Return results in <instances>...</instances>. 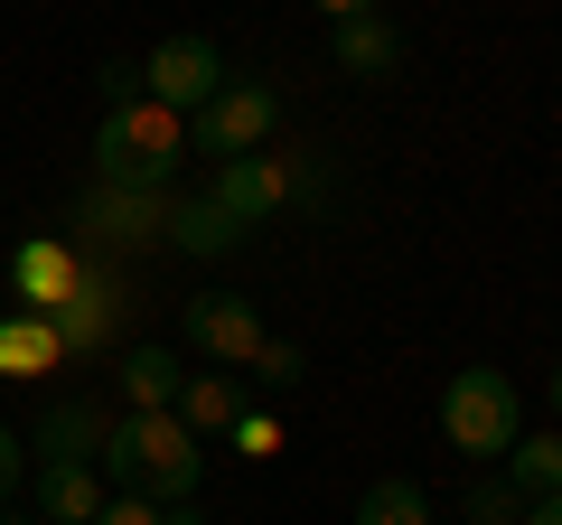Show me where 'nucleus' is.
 Wrapping results in <instances>:
<instances>
[{"instance_id": "7", "label": "nucleus", "mask_w": 562, "mask_h": 525, "mask_svg": "<svg viewBox=\"0 0 562 525\" xmlns=\"http://www.w3.org/2000/svg\"><path fill=\"white\" fill-rule=\"evenodd\" d=\"M225 85V57H216V38H160L150 57H140V94L150 103H169V113H198L206 94Z\"/></svg>"}, {"instance_id": "16", "label": "nucleus", "mask_w": 562, "mask_h": 525, "mask_svg": "<svg viewBox=\"0 0 562 525\" xmlns=\"http://www.w3.org/2000/svg\"><path fill=\"white\" fill-rule=\"evenodd\" d=\"M169 413H179V423L198 432V442H216V432H235V413H244V384H235V376H188Z\"/></svg>"}, {"instance_id": "15", "label": "nucleus", "mask_w": 562, "mask_h": 525, "mask_svg": "<svg viewBox=\"0 0 562 525\" xmlns=\"http://www.w3.org/2000/svg\"><path fill=\"white\" fill-rule=\"evenodd\" d=\"M235 244H244V225L225 216V206L206 198V188H198V198H179V188H169V254L216 262V254H235Z\"/></svg>"}, {"instance_id": "18", "label": "nucleus", "mask_w": 562, "mask_h": 525, "mask_svg": "<svg viewBox=\"0 0 562 525\" xmlns=\"http://www.w3.org/2000/svg\"><path fill=\"white\" fill-rule=\"evenodd\" d=\"M347 525H431V498H422V479L384 469V479H366V498H357Z\"/></svg>"}, {"instance_id": "3", "label": "nucleus", "mask_w": 562, "mask_h": 525, "mask_svg": "<svg viewBox=\"0 0 562 525\" xmlns=\"http://www.w3.org/2000/svg\"><path fill=\"white\" fill-rule=\"evenodd\" d=\"M328 188V169L310 160V150H244V160H216V179H206V198L225 206V216L254 235V225H272L281 206H310Z\"/></svg>"}, {"instance_id": "21", "label": "nucleus", "mask_w": 562, "mask_h": 525, "mask_svg": "<svg viewBox=\"0 0 562 525\" xmlns=\"http://www.w3.org/2000/svg\"><path fill=\"white\" fill-rule=\"evenodd\" d=\"M310 376V357L291 338H262V357H254V384H272V394H291V384Z\"/></svg>"}, {"instance_id": "20", "label": "nucleus", "mask_w": 562, "mask_h": 525, "mask_svg": "<svg viewBox=\"0 0 562 525\" xmlns=\"http://www.w3.org/2000/svg\"><path fill=\"white\" fill-rule=\"evenodd\" d=\"M94 525H206V516H198V498H169V506H160V498H132V488H113Z\"/></svg>"}, {"instance_id": "22", "label": "nucleus", "mask_w": 562, "mask_h": 525, "mask_svg": "<svg viewBox=\"0 0 562 525\" xmlns=\"http://www.w3.org/2000/svg\"><path fill=\"white\" fill-rule=\"evenodd\" d=\"M525 516V498L506 479H469V525H516Z\"/></svg>"}, {"instance_id": "23", "label": "nucleus", "mask_w": 562, "mask_h": 525, "mask_svg": "<svg viewBox=\"0 0 562 525\" xmlns=\"http://www.w3.org/2000/svg\"><path fill=\"white\" fill-rule=\"evenodd\" d=\"M235 450H244V460H272V450H281V423H272V413H235Z\"/></svg>"}, {"instance_id": "14", "label": "nucleus", "mask_w": 562, "mask_h": 525, "mask_svg": "<svg viewBox=\"0 0 562 525\" xmlns=\"http://www.w3.org/2000/svg\"><path fill=\"white\" fill-rule=\"evenodd\" d=\"M38 320L57 328V347H66V357H94V347L113 338V282H103V272H85V282L66 291L57 310H38Z\"/></svg>"}, {"instance_id": "6", "label": "nucleus", "mask_w": 562, "mask_h": 525, "mask_svg": "<svg viewBox=\"0 0 562 525\" xmlns=\"http://www.w3.org/2000/svg\"><path fill=\"white\" fill-rule=\"evenodd\" d=\"M76 225L94 244H113V254H150V244H169V188H85Z\"/></svg>"}, {"instance_id": "8", "label": "nucleus", "mask_w": 562, "mask_h": 525, "mask_svg": "<svg viewBox=\"0 0 562 525\" xmlns=\"http://www.w3.org/2000/svg\"><path fill=\"white\" fill-rule=\"evenodd\" d=\"M179 328H188V347H198V357L235 366V376L262 357V320H254V301H235V291H198V301L179 310Z\"/></svg>"}, {"instance_id": "5", "label": "nucleus", "mask_w": 562, "mask_h": 525, "mask_svg": "<svg viewBox=\"0 0 562 525\" xmlns=\"http://www.w3.org/2000/svg\"><path fill=\"white\" fill-rule=\"evenodd\" d=\"M272 122H281V94H272V85L225 76L216 94L188 113V150H206V160H244V150H272Z\"/></svg>"}, {"instance_id": "13", "label": "nucleus", "mask_w": 562, "mask_h": 525, "mask_svg": "<svg viewBox=\"0 0 562 525\" xmlns=\"http://www.w3.org/2000/svg\"><path fill=\"white\" fill-rule=\"evenodd\" d=\"M179 384H188V366L169 357V347H122L113 404H122V413H169V404H179Z\"/></svg>"}, {"instance_id": "24", "label": "nucleus", "mask_w": 562, "mask_h": 525, "mask_svg": "<svg viewBox=\"0 0 562 525\" xmlns=\"http://www.w3.org/2000/svg\"><path fill=\"white\" fill-rule=\"evenodd\" d=\"M20 479H29V442L0 423V506H20Z\"/></svg>"}, {"instance_id": "1", "label": "nucleus", "mask_w": 562, "mask_h": 525, "mask_svg": "<svg viewBox=\"0 0 562 525\" xmlns=\"http://www.w3.org/2000/svg\"><path fill=\"white\" fill-rule=\"evenodd\" d=\"M94 469H103V488H132V498H198V479H206V442L179 423V413H122L113 423V442L94 450Z\"/></svg>"}, {"instance_id": "11", "label": "nucleus", "mask_w": 562, "mask_h": 525, "mask_svg": "<svg viewBox=\"0 0 562 525\" xmlns=\"http://www.w3.org/2000/svg\"><path fill=\"white\" fill-rule=\"evenodd\" d=\"M85 272H94V262H85L66 235H29L20 254H10V291H20V310H57Z\"/></svg>"}, {"instance_id": "9", "label": "nucleus", "mask_w": 562, "mask_h": 525, "mask_svg": "<svg viewBox=\"0 0 562 525\" xmlns=\"http://www.w3.org/2000/svg\"><path fill=\"white\" fill-rule=\"evenodd\" d=\"M113 423H122V404H103V394H57L29 423V460H94L113 442Z\"/></svg>"}, {"instance_id": "12", "label": "nucleus", "mask_w": 562, "mask_h": 525, "mask_svg": "<svg viewBox=\"0 0 562 525\" xmlns=\"http://www.w3.org/2000/svg\"><path fill=\"white\" fill-rule=\"evenodd\" d=\"M403 57H413V38H403L384 10H366V20H338V76H357V85H394V76H403Z\"/></svg>"}, {"instance_id": "26", "label": "nucleus", "mask_w": 562, "mask_h": 525, "mask_svg": "<svg viewBox=\"0 0 562 525\" xmlns=\"http://www.w3.org/2000/svg\"><path fill=\"white\" fill-rule=\"evenodd\" d=\"M328 20H366V10H384V0H319Z\"/></svg>"}, {"instance_id": "10", "label": "nucleus", "mask_w": 562, "mask_h": 525, "mask_svg": "<svg viewBox=\"0 0 562 525\" xmlns=\"http://www.w3.org/2000/svg\"><path fill=\"white\" fill-rule=\"evenodd\" d=\"M103 469L94 460H29V506H38L47 525H94L103 516Z\"/></svg>"}, {"instance_id": "2", "label": "nucleus", "mask_w": 562, "mask_h": 525, "mask_svg": "<svg viewBox=\"0 0 562 525\" xmlns=\"http://www.w3.org/2000/svg\"><path fill=\"white\" fill-rule=\"evenodd\" d=\"M179 160H188V113H169L150 94L103 103V122H94V179L103 188H179Z\"/></svg>"}, {"instance_id": "25", "label": "nucleus", "mask_w": 562, "mask_h": 525, "mask_svg": "<svg viewBox=\"0 0 562 525\" xmlns=\"http://www.w3.org/2000/svg\"><path fill=\"white\" fill-rule=\"evenodd\" d=\"M516 525H562V488H553V498H525V516Z\"/></svg>"}, {"instance_id": "27", "label": "nucleus", "mask_w": 562, "mask_h": 525, "mask_svg": "<svg viewBox=\"0 0 562 525\" xmlns=\"http://www.w3.org/2000/svg\"><path fill=\"white\" fill-rule=\"evenodd\" d=\"M543 394H553V423H562V366H553V384H543Z\"/></svg>"}, {"instance_id": "4", "label": "nucleus", "mask_w": 562, "mask_h": 525, "mask_svg": "<svg viewBox=\"0 0 562 525\" xmlns=\"http://www.w3.org/2000/svg\"><path fill=\"white\" fill-rule=\"evenodd\" d=\"M525 432V394L506 366H469V376L441 384V442L460 460H506V442Z\"/></svg>"}, {"instance_id": "17", "label": "nucleus", "mask_w": 562, "mask_h": 525, "mask_svg": "<svg viewBox=\"0 0 562 525\" xmlns=\"http://www.w3.org/2000/svg\"><path fill=\"white\" fill-rule=\"evenodd\" d=\"M497 469H506L516 498H553V488H562V432H516Z\"/></svg>"}, {"instance_id": "28", "label": "nucleus", "mask_w": 562, "mask_h": 525, "mask_svg": "<svg viewBox=\"0 0 562 525\" xmlns=\"http://www.w3.org/2000/svg\"><path fill=\"white\" fill-rule=\"evenodd\" d=\"M0 525H29V516H10V506H0Z\"/></svg>"}, {"instance_id": "19", "label": "nucleus", "mask_w": 562, "mask_h": 525, "mask_svg": "<svg viewBox=\"0 0 562 525\" xmlns=\"http://www.w3.org/2000/svg\"><path fill=\"white\" fill-rule=\"evenodd\" d=\"M47 366H66V347H57V328H47L38 310L0 320V376H47Z\"/></svg>"}]
</instances>
